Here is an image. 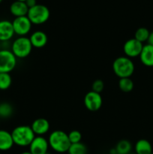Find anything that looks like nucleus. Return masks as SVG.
<instances>
[{"label":"nucleus","instance_id":"obj_22","mask_svg":"<svg viewBox=\"0 0 153 154\" xmlns=\"http://www.w3.org/2000/svg\"><path fill=\"white\" fill-rule=\"evenodd\" d=\"M150 32L146 27H140L136 30L134 33V38L139 41L140 42L143 44L144 42H147L149 36Z\"/></svg>","mask_w":153,"mask_h":154},{"label":"nucleus","instance_id":"obj_15","mask_svg":"<svg viewBox=\"0 0 153 154\" xmlns=\"http://www.w3.org/2000/svg\"><path fill=\"white\" fill-rule=\"evenodd\" d=\"M14 145L10 132L0 129V151H7L10 150Z\"/></svg>","mask_w":153,"mask_h":154},{"label":"nucleus","instance_id":"obj_25","mask_svg":"<svg viewBox=\"0 0 153 154\" xmlns=\"http://www.w3.org/2000/svg\"><path fill=\"white\" fill-rule=\"evenodd\" d=\"M104 84L102 80H95L92 84V90L95 93H100L104 90Z\"/></svg>","mask_w":153,"mask_h":154},{"label":"nucleus","instance_id":"obj_18","mask_svg":"<svg viewBox=\"0 0 153 154\" xmlns=\"http://www.w3.org/2000/svg\"><path fill=\"white\" fill-rule=\"evenodd\" d=\"M116 151L118 154H129L132 150V144L128 140H121L115 147Z\"/></svg>","mask_w":153,"mask_h":154},{"label":"nucleus","instance_id":"obj_24","mask_svg":"<svg viewBox=\"0 0 153 154\" xmlns=\"http://www.w3.org/2000/svg\"><path fill=\"white\" fill-rule=\"evenodd\" d=\"M69 141L70 144H76L81 142L82 140V134L78 130H72L69 133H68Z\"/></svg>","mask_w":153,"mask_h":154},{"label":"nucleus","instance_id":"obj_12","mask_svg":"<svg viewBox=\"0 0 153 154\" xmlns=\"http://www.w3.org/2000/svg\"><path fill=\"white\" fill-rule=\"evenodd\" d=\"M32 129L36 136H43L50 130V123L45 118H38L32 122L31 126Z\"/></svg>","mask_w":153,"mask_h":154},{"label":"nucleus","instance_id":"obj_14","mask_svg":"<svg viewBox=\"0 0 153 154\" xmlns=\"http://www.w3.org/2000/svg\"><path fill=\"white\" fill-rule=\"evenodd\" d=\"M140 60L146 67H153V46L148 44L143 45Z\"/></svg>","mask_w":153,"mask_h":154},{"label":"nucleus","instance_id":"obj_11","mask_svg":"<svg viewBox=\"0 0 153 154\" xmlns=\"http://www.w3.org/2000/svg\"><path fill=\"white\" fill-rule=\"evenodd\" d=\"M15 35L12 22L2 20H0V42H9Z\"/></svg>","mask_w":153,"mask_h":154},{"label":"nucleus","instance_id":"obj_33","mask_svg":"<svg viewBox=\"0 0 153 154\" xmlns=\"http://www.w3.org/2000/svg\"><path fill=\"white\" fill-rule=\"evenodd\" d=\"M45 154H50V153H45Z\"/></svg>","mask_w":153,"mask_h":154},{"label":"nucleus","instance_id":"obj_4","mask_svg":"<svg viewBox=\"0 0 153 154\" xmlns=\"http://www.w3.org/2000/svg\"><path fill=\"white\" fill-rule=\"evenodd\" d=\"M32 45L27 36H18L10 45V51L16 59H24L30 55Z\"/></svg>","mask_w":153,"mask_h":154},{"label":"nucleus","instance_id":"obj_29","mask_svg":"<svg viewBox=\"0 0 153 154\" xmlns=\"http://www.w3.org/2000/svg\"><path fill=\"white\" fill-rule=\"evenodd\" d=\"M16 1H20V2H25L26 1V0H16Z\"/></svg>","mask_w":153,"mask_h":154},{"label":"nucleus","instance_id":"obj_10","mask_svg":"<svg viewBox=\"0 0 153 154\" xmlns=\"http://www.w3.org/2000/svg\"><path fill=\"white\" fill-rule=\"evenodd\" d=\"M28 147L32 154H45L48 153L50 146L46 138L44 136H35Z\"/></svg>","mask_w":153,"mask_h":154},{"label":"nucleus","instance_id":"obj_27","mask_svg":"<svg viewBox=\"0 0 153 154\" xmlns=\"http://www.w3.org/2000/svg\"><path fill=\"white\" fill-rule=\"evenodd\" d=\"M147 44L153 46V31L150 32L149 36H148V41H147Z\"/></svg>","mask_w":153,"mask_h":154},{"label":"nucleus","instance_id":"obj_31","mask_svg":"<svg viewBox=\"0 0 153 154\" xmlns=\"http://www.w3.org/2000/svg\"><path fill=\"white\" fill-rule=\"evenodd\" d=\"M129 154H136V153H129Z\"/></svg>","mask_w":153,"mask_h":154},{"label":"nucleus","instance_id":"obj_35","mask_svg":"<svg viewBox=\"0 0 153 154\" xmlns=\"http://www.w3.org/2000/svg\"><path fill=\"white\" fill-rule=\"evenodd\" d=\"M116 154H118V153H116Z\"/></svg>","mask_w":153,"mask_h":154},{"label":"nucleus","instance_id":"obj_7","mask_svg":"<svg viewBox=\"0 0 153 154\" xmlns=\"http://www.w3.org/2000/svg\"><path fill=\"white\" fill-rule=\"evenodd\" d=\"M14 31L18 36H26L30 32L32 23L27 16L15 17L12 21Z\"/></svg>","mask_w":153,"mask_h":154},{"label":"nucleus","instance_id":"obj_2","mask_svg":"<svg viewBox=\"0 0 153 154\" xmlns=\"http://www.w3.org/2000/svg\"><path fill=\"white\" fill-rule=\"evenodd\" d=\"M10 133L13 138L14 144L22 147H28L36 136L31 126L27 125L16 126Z\"/></svg>","mask_w":153,"mask_h":154},{"label":"nucleus","instance_id":"obj_23","mask_svg":"<svg viewBox=\"0 0 153 154\" xmlns=\"http://www.w3.org/2000/svg\"><path fill=\"white\" fill-rule=\"evenodd\" d=\"M12 78L10 73H0V90H6L10 88Z\"/></svg>","mask_w":153,"mask_h":154},{"label":"nucleus","instance_id":"obj_6","mask_svg":"<svg viewBox=\"0 0 153 154\" xmlns=\"http://www.w3.org/2000/svg\"><path fill=\"white\" fill-rule=\"evenodd\" d=\"M17 63V59L10 50H0V73H10Z\"/></svg>","mask_w":153,"mask_h":154},{"label":"nucleus","instance_id":"obj_30","mask_svg":"<svg viewBox=\"0 0 153 154\" xmlns=\"http://www.w3.org/2000/svg\"><path fill=\"white\" fill-rule=\"evenodd\" d=\"M2 2V0H0V3H1Z\"/></svg>","mask_w":153,"mask_h":154},{"label":"nucleus","instance_id":"obj_19","mask_svg":"<svg viewBox=\"0 0 153 154\" xmlns=\"http://www.w3.org/2000/svg\"><path fill=\"white\" fill-rule=\"evenodd\" d=\"M134 82L130 78H119L118 80V87L120 90L124 93H130L133 90Z\"/></svg>","mask_w":153,"mask_h":154},{"label":"nucleus","instance_id":"obj_34","mask_svg":"<svg viewBox=\"0 0 153 154\" xmlns=\"http://www.w3.org/2000/svg\"><path fill=\"white\" fill-rule=\"evenodd\" d=\"M151 154H153V152H152V153H151Z\"/></svg>","mask_w":153,"mask_h":154},{"label":"nucleus","instance_id":"obj_16","mask_svg":"<svg viewBox=\"0 0 153 154\" xmlns=\"http://www.w3.org/2000/svg\"><path fill=\"white\" fill-rule=\"evenodd\" d=\"M28 8L24 2L16 1L11 3L10 5V12L15 17L27 16Z\"/></svg>","mask_w":153,"mask_h":154},{"label":"nucleus","instance_id":"obj_8","mask_svg":"<svg viewBox=\"0 0 153 154\" xmlns=\"http://www.w3.org/2000/svg\"><path fill=\"white\" fill-rule=\"evenodd\" d=\"M142 48H143V44L133 38L124 42L123 45V51L125 54V57L130 59L140 57Z\"/></svg>","mask_w":153,"mask_h":154},{"label":"nucleus","instance_id":"obj_5","mask_svg":"<svg viewBox=\"0 0 153 154\" xmlns=\"http://www.w3.org/2000/svg\"><path fill=\"white\" fill-rule=\"evenodd\" d=\"M50 12L49 8L44 5L37 4L28 9L27 17L32 25H42L49 20Z\"/></svg>","mask_w":153,"mask_h":154},{"label":"nucleus","instance_id":"obj_28","mask_svg":"<svg viewBox=\"0 0 153 154\" xmlns=\"http://www.w3.org/2000/svg\"><path fill=\"white\" fill-rule=\"evenodd\" d=\"M20 154H32V153H30L29 151H25V152H22V153H21Z\"/></svg>","mask_w":153,"mask_h":154},{"label":"nucleus","instance_id":"obj_9","mask_svg":"<svg viewBox=\"0 0 153 154\" xmlns=\"http://www.w3.org/2000/svg\"><path fill=\"white\" fill-rule=\"evenodd\" d=\"M103 104L100 93L91 91L88 92L84 97V105L87 110L90 111H97L101 108Z\"/></svg>","mask_w":153,"mask_h":154},{"label":"nucleus","instance_id":"obj_21","mask_svg":"<svg viewBox=\"0 0 153 154\" xmlns=\"http://www.w3.org/2000/svg\"><path fill=\"white\" fill-rule=\"evenodd\" d=\"M88 150L83 143L79 142L76 144H71L67 153L68 154H87Z\"/></svg>","mask_w":153,"mask_h":154},{"label":"nucleus","instance_id":"obj_17","mask_svg":"<svg viewBox=\"0 0 153 154\" xmlns=\"http://www.w3.org/2000/svg\"><path fill=\"white\" fill-rule=\"evenodd\" d=\"M136 154H151L152 153V144L146 139H140L134 145Z\"/></svg>","mask_w":153,"mask_h":154},{"label":"nucleus","instance_id":"obj_26","mask_svg":"<svg viewBox=\"0 0 153 154\" xmlns=\"http://www.w3.org/2000/svg\"><path fill=\"white\" fill-rule=\"evenodd\" d=\"M25 3L26 4V5L28 6V9H29L37 5V1H36V0H26V1L25 2Z\"/></svg>","mask_w":153,"mask_h":154},{"label":"nucleus","instance_id":"obj_32","mask_svg":"<svg viewBox=\"0 0 153 154\" xmlns=\"http://www.w3.org/2000/svg\"><path fill=\"white\" fill-rule=\"evenodd\" d=\"M0 48H1V42H0Z\"/></svg>","mask_w":153,"mask_h":154},{"label":"nucleus","instance_id":"obj_3","mask_svg":"<svg viewBox=\"0 0 153 154\" xmlns=\"http://www.w3.org/2000/svg\"><path fill=\"white\" fill-rule=\"evenodd\" d=\"M135 70L134 63L127 57H117L112 63V71L119 78H130Z\"/></svg>","mask_w":153,"mask_h":154},{"label":"nucleus","instance_id":"obj_20","mask_svg":"<svg viewBox=\"0 0 153 154\" xmlns=\"http://www.w3.org/2000/svg\"><path fill=\"white\" fill-rule=\"evenodd\" d=\"M14 114V108L8 102L0 103V118L8 119Z\"/></svg>","mask_w":153,"mask_h":154},{"label":"nucleus","instance_id":"obj_1","mask_svg":"<svg viewBox=\"0 0 153 154\" xmlns=\"http://www.w3.org/2000/svg\"><path fill=\"white\" fill-rule=\"evenodd\" d=\"M47 140L50 147L59 153H67L71 144L69 141L68 133L62 130L52 131L50 134Z\"/></svg>","mask_w":153,"mask_h":154},{"label":"nucleus","instance_id":"obj_13","mask_svg":"<svg viewBox=\"0 0 153 154\" xmlns=\"http://www.w3.org/2000/svg\"><path fill=\"white\" fill-rule=\"evenodd\" d=\"M28 38L33 48H38V49L46 46L48 42L47 35L44 32L40 31V30H38L32 32Z\"/></svg>","mask_w":153,"mask_h":154}]
</instances>
